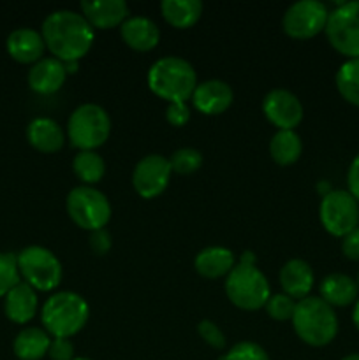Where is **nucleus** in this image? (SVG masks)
Segmentation results:
<instances>
[{"instance_id":"1","label":"nucleus","mask_w":359,"mask_h":360,"mask_svg":"<svg viewBox=\"0 0 359 360\" xmlns=\"http://www.w3.org/2000/svg\"><path fill=\"white\" fill-rule=\"evenodd\" d=\"M46 49L62 63L80 62L90 53L95 42V30L83 14L70 9L53 11L41 27Z\"/></svg>"},{"instance_id":"2","label":"nucleus","mask_w":359,"mask_h":360,"mask_svg":"<svg viewBox=\"0 0 359 360\" xmlns=\"http://www.w3.org/2000/svg\"><path fill=\"white\" fill-rule=\"evenodd\" d=\"M146 84L153 95L171 102H189L197 86V74L192 63L182 56H164L148 69Z\"/></svg>"},{"instance_id":"3","label":"nucleus","mask_w":359,"mask_h":360,"mask_svg":"<svg viewBox=\"0 0 359 360\" xmlns=\"http://www.w3.org/2000/svg\"><path fill=\"white\" fill-rule=\"evenodd\" d=\"M90 319L87 299L73 290L55 292L41 308L42 329L51 338L70 340L84 329Z\"/></svg>"},{"instance_id":"4","label":"nucleus","mask_w":359,"mask_h":360,"mask_svg":"<svg viewBox=\"0 0 359 360\" xmlns=\"http://www.w3.org/2000/svg\"><path fill=\"white\" fill-rule=\"evenodd\" d=\"M291 322L296 336L313 348L327 347L338 334L336 311L319 295H308L296 302Z\"/></svg>"},{"instance_id":"5","label":"nucleus","mask_w":359,"mask_h":360,"mask_svg":"<svg viewBox=\"0 0 359 360\" xmlns=\"http://www.w3.org/2000/svg\"><path fill=\"white\" fill-rule=\"evenodd\" d=\"M111 118L102 105L87 102L70 112L65 136L77 151H97L111 136Z\"/></svg>"},{"instance_id":"6","label":"nucleus","mask_w":359,"mask_h":360,"mask_svg":"<svg viewBox=\"0 0 359 360\" xmlns=\"http://www.w3.org/2000/svg\"><path fill=\"white\" fill-rule=\"evenodd\" d=\"M225 295L241 311H259L271 295L270 281L257 266L236 264L224 281Z\"/></svg>"},{"instance_id":"7","label":"nucleus","mask_w":359,"mask_h":360,"mask_svg":"<svg viewBox=\"0 0 359 360\" xmlns=\"http://www.w3.org/2000/svg\"><path fill=\"white\" fill-rule=\"evenodd\" d=\"M18 273L21 281L30 285L35 292H53L60 287L63 267L51 250L30 245L16 255Z\"/></svg>"},{"instance_id":"8","label":"nucleus","mask_w":359,"mask_h":360,"mask_svg":"<svg viewBox=\"0 0 359 360\" xmlns=\"http://www.w3.org/2000/svg\"><path fill=\"white\" fill-rule=\"evenodd\" d=\"M65 210L76 227L95 232L106 229L111 220V202L95 186H74L65 199Z\"/></svg>"},{"instance_id":"9","label":"nucleus","mask_w":359,"mask_h":360,"mask_svg":"<svg viewBox=\"0 0 359 360\" xmlns=\"http://www.w3.org/2000/svg\"><path fill=\"white\" fill-rule=\"evenodd\" d=\"M324 34L334 51L347 60L359 58V0L341 2L329 11Z\"/></svg>"},{"instance_id":"10","label":"nucleus","mask_w":359,"mask_h":360,"mask_svg":"<svg viewBox=\"0 0 359 360\" xmlns=\"http://www.w3.org/2000/svg\"><path fill=\"white\" fill-rule=\"evenodd\" d=\"M320 225L333 238H345L359 227V202L348 190H333L320 199Z\"/></svg>"},{"instance_id":"11","label":"nucleus","mask_w":359,"mask_h":360,"mask_svg":"<svg viewBox=\"0 0 359 360\" xmlns=\"http://www.w3.org/2000/svg\"><path fill=\"white\" fill-rule=\"evenodd\" d=\"M329 9L319 0H298L287 7L282 18L285 35L296 41H308L326 30Z\"/></svg>"},{"instance_id":"12","label":"nucleus","mask_w":359,"mask_h":360,"mask_svg":"<svg viewBox=\"0 0 359 360\" xmlns=\"http://www.w3.org/2000/svg\"><path fill=\"white\" fill-rule=\"evenodd\" d=\"M172 169L164 155H144L132 171V188L144 200L160 197L171 181Z\"/></svg>"},{"instance_id":"13","label":"nucleus","mask_w":359,"mask_h":360,"mask_svg":"<svg viewBox=\"0 0 359 360\" xmlns=\"http://www.w3.org/2000/svg\"><path fill=\"white\" fill-rule=\"evenodd\" d=\"M263 112L277 130H294L303 122L305 109L292 91L275 88L263 98Z\"/></svg>"},{"instance_id":"14","label":"nucleus","mask_w":359,"mask_h":360,"mask_svg":"<svg viewBox=\"0 0 359 360\" xmlns=\"http://www.w3.org/2000/svg\"><path fill=\"white\" fill-rule=\"evenodd\" d=\"M80 13L94 30L120 28L123 21L130 18L125 0H83L80 4Z\"/></svg>"},{"instance_id":"15","label":"nucleus","mask_w":359,"mask_h":360,"mask_svg":"<svg viewBox=\"0 0 359 360\" xmlns=\"http://www.w3.org/2000/svg\"><path fill=\"white\" fill-rule=\"evenodd\" d=\"M192 104L197 112L204 116H218L227 111L234 102L231 84L222 79H206L197 83L192 95Z\"/></svg>"},{"instance_id":"16","label":"nucleus","mask_w":359,"mask_h":360,"mask_svg":"<svg viewBox=\"0 0 359 360\" xmlns=\"http://www.w3.org/2000/svg\"><path fill=\"white\" fill-rule=\"evenodd\" d=\"M6 49L11 58L23 65H34L39 60L44 58L46 44L41 30L21 27L7 35Z\"/></svg>"},{"instance_id":"17","label":"nucleus","mask_w":359,"mask_h":360,"mask_svg":"<svg viewBox=\"0 0 359 360\" xmlns=\"http://www.w3.org/2000/svg\"><path fill=\"white\" fill-rule=\"evenodd\" d=\"M67 70L60 60L53 56H44L37 63L30 67L27 74L28 86L37 95H53L65 84Z\"/></svg>"},{"instance_id":"18","label":"nucleus","mask_w":359,"mask_h":360,"mask_svg":"<svg viewBox=\"0 0 359 360\" xmlns=\"http://www.w3.org/2000/svg\"><path fill=\"white\" fill-rule=\"evenodd\" d=\"M39 311V295L25 281L14 285L4 297V313L9 322L16 326H27Z\"/></svg>"},{"instance_id":"19","label":"nucleus","mask_w":359,"mask_h":360,"mask_svg":"<svg viewBox=\"0 0 359 360\" xmlns=\"http://www.w3.org/2000/svg\"><path fill=\"white\" fill-rule=\"evenodd\" d=\"M315 274L312 266L303 259H291L282 266L278 273V283L282 292L296 302L306 299L313 288Z\"/></svg>"},{"instance_id":"20","label":"nucleus","mask_w":359,"mask_h":360,"mask_svg":"<svg viewBox=\"0 0 359 360\" xmlns=\"http://www.w3.org/2000/svg\"><path fill=\"white\" fill-rule=\"evenodd\" d=\"M120 37L137 53H148L160 42V28L146 16H130L120 27Z\"/></svg>"},{"instance_id":"21","label":"nucleus","mask_w":359,"mask_h":360,"mask_svg":"<svg viewBox=\"0 0 359 360\" xmlns=\"http://www.w3.org/2000/svg\"><path fill=\"white\" fill-rule=\"evenodd\" d=\"M27 141L34 150L39 153L51 155L56 153L65 144L67 136L58 122L48 116H39L34 118L27 127Z\"/></svg>"},{"instance_id":"22","label":"nucleus","mask_w":359,"mask_h":360,"mask_svg":"<svg viewBox=\"0 0 359 360\" xmlns=\"http://www.w3.org/2000/svg\"><path fill=\"white\" fill-rule=\"evenodd\" d=\"M238 264L232 250L225 246H208L203 248L194 259V269L201 278L206 280H220L227 278V274Z\"/></svg>"},{"instance_id":"23","label":"nucleus","mask_w":359,"mask_h":360,"mask_svg":"<svg viewBox=\"0 0 359 360\" xmlns=\"http://www.w3.org/2000/svg\"><path fill=\"white\" fill-rule=\"evenodd\" d=\"M319 297L331 308H347L359 299V288L354 278L344 273H333L320 281Z\"/></svg>"},{"instance_id":"24","label":"nucleus","mask_w":359,"mask_h":360,"mask_svg":"<svg viewBox=\"0 0 359 360\" xmlns=\"http://www.w3.org/2000/svg\"><path fill=\"white\" fill-rule=\"evenodd\" d=\"M53 338L42 327H25L13 341V354L18 360H41L48 357Z\"/></svg>"},{"instance_id":"25","label":"nucleus","mask_w":359,"mask_h":360,"mask_svg":"<svg viewBox=\"0 0 359 360\" xmlns=\"http://www.w3.org/2000/svg\"><path fill=\"white\" fill-rule=\"evenodd\" d=\"M204 6L201 0H162L160 14L168 25L178 30L194 27L203 16Z\"/></svg>"},{"instance_id":"26","label":"nucleus","mask_w":359,"mask_h":360,"mask_svg":"<svg viewBox=\"0 0 359 360\" xmlns=\"http://www.w3.org/2000/svg\"><path fill=\"white\" fill-rule=\"evenodd\" d=\"M303 141L296 130H277L270 141V155L275 164L287 167L301 158Z\"/></svg>"},{"instance_id":"27","label":"nucleus","mask_w":359,"mask_h":360,"mask_svg":"<svg viewBox=\"0 0 359 360\" xmlns=\"http://www.w3.org/2000/svg\"><path fill=\"white\" fill-rule=\"evenodd\" d=\"M73 172L81 185L95 186L106 174V162L97 151H77L73 158Z\"/></svg>"},{"instance_id":"28","label":"nucleus","mask_w":359,"mask_h":360,"mask_svg":"<svg viewBox=\"0 0 359 360\" xmlns=\"http://www.w3.org/2000/svg\"><path fill=\"white\" fill-rule=\"evenodd\" d=\"M334 84L345 102L359 108V58L345 60L338 67Z\"/></svg>"},{"instance_id":"29","label":"nucleus","mask_w":359,"mask_h":360,"mask_svg":"<svg viewBox=\"0 0 359 360\" xmlns=\"http://www.w3.org/2000/svg\"><path fill=\"white\" fill-rule=\"evenodd\" d=\"M203 153L196 148H180L169 158L172 174L189 176L203 167Z\"/></svg>"},{"instance_id":"30","label":"nucleus","mask_w":359,"mask_h":360,"mask_svg":"<svg viewBox=\"0 0 359 360\" xmlns=\"http://www.w3.org/2000/svg\"><path fill=\"white\" fill-rule=\"evenodd\" d=\"M264 309H266L270 319L277 320V322H289V320H292V315H294L296 301L289 297V295H285L284 292H277V294L270 295Z\"/></svg>"},{"instance_id":"31","label":"nucleus","mask_w":359,"mask_h":360,"mask_svg":"<svg viewBox=\"0 0 359 360\" xmlns=\"http://www.w3.org/2000/svg\"><path fill=\"white\" fill-rule=\"evenodd\" d=\"M20 281L21 278L18 273L16 255L0 252V299L6 297L7 292Z\"/></svg>"},{"instance_id":"32","label":"nucleus","mask_w":359,"mask_h":360,"mask_svg":"<svg viewBox=\"0 0 359 360\" xmlns=\"http://www.w3.org/2000/svg\"><path fill=\"white\" fill-rule=\"evenodd\" d=\"M218 360H271L267 352L253 341H239Z\"/></svg>"},{"instance_id":"33","label":"nucleus","mask_w":359,"mask_h":360,"mask_svg":"<svg viewBox=\"0 0 359 360\" xmlns=\"http://www.w3.org/2000/svg\"><path fill=\"white\" fill-rule=\"evenodd\" d=\"M197 333H199L201 340L208 345V347L215 348V350H224L227 340H225V334L222 333L220 327L213 322V320H201L197 323Z\"/></svg>"},{"instance_id":"34","label":"nucleus","mask_w":359,"mask_h":360,"mask_svg":"<svg viewBox=\"0 0 359 360\" xmlns=\"http://www.w3.org/2000/svg\"><path fill=\"white\" fill-rule=\"evenodd\" d=\"M192 118V111H190L189 102H171L168 104L165 109V120H168L169 125L172 127H185L187 123Z\"/></svg>"},{"instance_id":"35","label":"nucleus","mask_w":359,"mask_h":360,"mask_svg":"<svg viewBox=\"0 0 359 360\" xmlns=\"http://www.w3.org/2000/svg\"><path fill=\"white\" fill-rule=\"evenodd\" d=\"M48 357L51 360H74V345L70 340H62V338H53L49 345Z\"/></svg>"},{"instance_id":"36","label":"nucleus","mask_w":359,"mask_h":360,"mask_svg":"<svg viewBox=\"0 0 359 360\" xmlns=\"http://www.w3.org/2000/svg\"><path fill=\"white\" fill-rule=\"evenodd\" d=\"M88 245H90V250L95 253V255H101V257L106 255L113 246L111 234L108 232V229H101V231L90 232Z\"/></svg>"},{"instance_id":"37","label":"nucleus","mask_w":359,"mask_h":360,"mask_svg":"<svg viewBox=\"0 0 359 360\" xmlns=\"http://www.w3.org/2000/svg\"><path fill=\"white\" fill-rule=\"evenodd\" d=\"M341 253H344L345 259L359 262V227L354 229L345 238H341Z\"/></svg>"},{"instance_id":"38","label":"nucleus","mask_w":359,"mask_h":360,"mask_svg":"<svg viewBox=\"0 0 359 360\" xmlns=\"http://www.w3.org/2000/svg\"><path fill=\"white\" fill-rule=\"evenodd\" d=\"M347 186L348 193L359 202V153L352 158L347 171Z\"/></svg>"},{"instance_id":"39","label":"nucleus","mask_w":359,"mask_h":360,"mask_svg":"<svg viewBox=\"0 0 359 360\" xmlns=\"http://www.w3.org/2000/svg\"><path fill=\"white\" fill-rule=\"evenodd\" d=\"M238 264H245V266H257L256 253L248 252V250H246V252H243L241 255H239Z\"/></svg>"},{"instance_id":"40","label":"nucleus","mask_w":359,"mask_h":360,"mask_svg":"<svg viewBox=\"0 0 359 360\" xmlns=\"http://www.w3.org/2000/svg\"><path fill=\"white\" fill-rule=\"evenodd\" d=\"M317 192L320 193V197H326L327 193L333 192V188H331L329 181H326V179H322V181L317 183Z\"/></svg>"},{"instance_id":"41","label":"nucleus","mask_w":359,"mask_h":360,"mask_svg":"<svg viewBox=\"0 0 359 360\" xmlns=\"http://www.w3.org/2000/svg\"><path fill=\"white\" fill-rule=\"evenodd\" d=\"M352 322H354V327L359 330V299L355 301L354 309H352Z\"/></svg>"},{"instance_id":"42","label":"nucleus","mask_w":359,"mask_h":360,"mask_svg":"<svg viewBox=\"0 0 359 360\" xmlns=\"http://www.w3.org/2000/svg\"><path fill=\"white\" fill-rule=\"evenodd\" d=\"M63 65H65L67 74H76L77 65H80V62H69V63H63Z\"/></svg>"},{"instance_id":"43","label":"nucleus","mask_w":359,"mask_h":360,"mask_svg":"<svg viewBox=\"0 0 359 360\" xmlns=\"http://www.w3.org/2000/svg\"><path fill=\"white\" fill-rule=\"evenodd\" d=\"M341 360H359V354H351V355H345Z\"/></svg>"},{"instance_id":"44","label":"nucleus","mask_w":359,"mask_h":360,"mask_svg":"<svg viewBox=\"0 0 359 360\" xmlns=\"http://www.w3.org/2000/svg\"><path fill=\"white\" fill-rule=\"evenodd\" d=\"M74 360H92V359H88V357H76Z\"/></svg>"},{"instance_id":"45","label":"nucleus","mask_w":359,"mask_h":360,"mask_svg":"<svg viewBox=\"0 0 359 360\" xmlns=\"http://www.w3.org/2000/svg\"><path fill=\"white\" fill-rule=\"evenodd\" d=\"M355 285H358V288H359V273H358V278H355Z\"/></svg>"}]
</instances>
